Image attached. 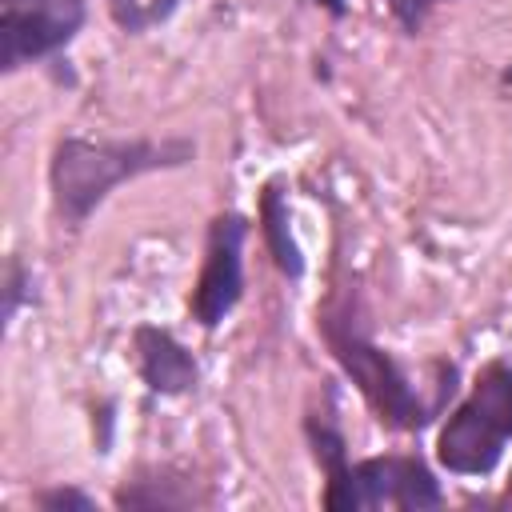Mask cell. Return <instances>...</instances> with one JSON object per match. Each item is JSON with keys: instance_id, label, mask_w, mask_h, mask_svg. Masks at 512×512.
I'll list each match as a JSON object with an SVG mask.
<instances>
[{"instance_id": "obj_1", "label": "cell", "mask_w": 512, "mask_h": 512, "mask_svg": "<svg viewBox=\"0 0 512 512\" xmlns=\"http://www.w3.org/2000/svg\"><path fill=\"white\" fill-rule=\"evenodd\" d=\"M196 156L192 140H80L64 136L48 160L52 208L68 228H80L104 196L144 172L180 168Z\"/></svg>"}, {"instance_id": "obj_4", "label": "cell", "mask_w": 512, "mask_h": 512, "mask_svg": "<svg viewBox=\"0 0 512 512\" xmlns=\"http://www.w3.org/2000/svg\"><path fill=\"white\" fill-rule=\"evenodd\" d=\"M84 24V0H0V68L52 56Z\"/></svg>"}, {"instance_id": "obj_12", "label": "cell", "mask_w": 512, "mask_h": 512, "mask_svg": "<svg viewBox=\"0 0 512 512\" xmlns=\"http://www.w3.org/2000/svg\"><path fill=\"white\" fill-rule=\"evenodd\" d=\"M384 4H388V12L400 20L404 32H420V24H424V16H428V8H432L436 0H384Z\"/></svg>"}, {"instance_id": "obj_2", "label": "cell", "mask_w": 512, "mask_h": 512, "mask_svg": "<svg viewBox=\"0 0 512 512\" xmlns=\"http://www.w3.org/2000/svg\"><path fill=\"white\" fill-rule=\"evenodd\" d=\"M512 440V364L492 360L436 436V460L456 476H488Z\"/></svg>"}, {"instance_id": "obj_16", "label": "cell", "mask_w": 512, "mask_h": 512, "mask_svg": "<svg viewBox=\"0 0 512 512\" xmlns=\"http://www.w3.org/2000/svg\"><path fill=\"white\" fill-rule=\"evenodd\" d=\"M508 504H512V476H508Z\"/></svg>"}, {"instance_id": "obj_11", "label": "cell", "mask_w": 512, "mask_h": 512, "mask_svg": "<svg viewBox=\"0 0 512 512\" xmlns=\"http://www.w3.org/2000/svg\"><path fill=\"white\" fill-rule=\"evenodd\" d=\"M36 504H40L44 512H64V508L88 512V508H96V500H92L88 492H80V488H48V492L36 496Z\"/></svg>"}, {"instance_id": "obj_9", "label": "cell", "mask_w": 512, "mask_h": 512, "mask_svg": "<svg viewBox=\"0 0 512 512\" xmlns=\"http://www.w3.org/2000/svg\"><path fill=\"white\" fill-rule=\"evenodd\" d=\"M288 224L292 220H288V204L280 196V184H268L264 196H260V232H264V244L276 260V268L296 280L304 272V256H300V244H296Z\"/></svg>"}, {"instance_id": "obj_5", "label": "cell", "mask_w": 512, "mask_h": 512, "mask_svg": "<svg viewBox=\"0 0 512 512\" xmlns=\"http://www.w3.org/2000/svg\"><path fill=\"white\" fill-rule=\"evenodd\" d=\"M244 236L248 220L240 212H220L208 228L204 268L192 288V320L200 328H220L244 296Z\"/></svg>"}, {"instance_id": "obj_10", "label": "cell", "mask_w": 512, "mask_h": 512, "mask_svg": "<svg viewBox=\"0 0 512 512\" xmlns=\"http://www.w3.org/2000/svg\"><path fill=\"white\" fill-rule=\"evenodd\" d=\"M172 8H176V0H156L152 8H140L136 0H128V4H124V0H116V4H112V16H116V24H120V28H128V32H144L148 24L164 20Z\"/></svg>"}, {"instance_id": "obj_6", "label": "cell", "mask_w": 512, "mask_h": 512, "mask_svg": "<svg viewBox=\"0 0 512 512\" xmlns=\"http://www.w3.org/2000/svg\"><path fill=\"white\" fill-rule=\"evenodd\" d=\"M360 508H436L444 500L436 476L416 456H368L352 464Z\"/></svg>"}, {"instance_id": "obj_7", "label": "cell", "mask_w": 512, "mask_h": 512, "mask_svg": "<svg viewBox=\"0 0 512 512\" xmlns=\"http://www.w3.org/2000/svg\"><path fill=\"white\" fill-rule=\"evenodd\" d=\"M132 348H136V368H140V380L160 392V396H180L188 388H196V360L192 352L168 332V328H156V324H140L132 332Z\"/></svg>"}, {"instance_id": "obj_15", "label": "cell", "mask_w": 512, "mask_h": 512, "mask_svg": "<svg viewBox=\"0 0 512 512\" xmlns=\"http://www.w3.org/2000/svg\"><path fill=\"white\" fill-rule=\"evenodd\" d=\"M504 84H512V64H508V68H504Z\"/></svg>"}, {"instance_id": "obj_14", "label": "cell", "mask_w": 512, "mask_h": 512, "mask_svg": "<svg viewBox=\"0 0 512 512\" xmlns=\"http://www.w3.org/2000/svg\"><path fill=\"white\" fill-rule=\"evenodd\" d=\"M324 12H332V16H344L348 12V0H316Z\"/></svg>"}, {"instance_id": "obj_13", "label": "cell", "mask_w": 512, "mask_h": 512, "mask_svg": "<svg viewBox=\"0 0 512 512\" xmlns=\"http://www.w3.org/2000/svg\"><path fill=\"white\" fill-rule=\"evenodd\" d=\"M24 268L12 260L8 264V280H4V320H12L16 316V308H20V288H24Z\"/></svg>"}, {"instance_id": "obj_8", "label": "cell", "mask_w": 512, "mask_h": 512, "mask_svg": "<svg viewBox=\"0 0 512 512\" xmlns=\"http://www.w3.org/2000/svg\"><path fill=\"white\" fill-rule=\"evenodd\" d=\"M304 432H308L312 456H316V464L324 472V508L356 512L360 508V492H356V476H352V460H348V444H344L340 428L320 420V416H308Z\"/></svg>"}, {"instance_id": "obj_3", "label": "cell", "mask_w": 512, "mask_h": 512, "mask_svg": "<svg viewBox=\"0 0 512 512\" xmlns=\"http://www.w3.org/2000/svg\"><path fill=\"white\" fill-rule=\"evenodd\" d=\"M324 340H328L336 364L348 372V380L372 404L380 424L400 428V432H412V428L428 424V408L416 396V388L404 376V368L384 348H376L348 316H324Z\"/></svg>"}]
</instances>
